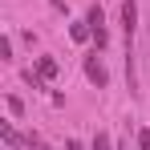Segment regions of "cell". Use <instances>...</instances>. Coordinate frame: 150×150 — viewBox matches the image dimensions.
Here are the masks:
<instances>
[{"mask_svg":"<svg viewBox=\"0 0 150 150\" xmlns=\"http://www.w3.org/2000/svg\"><path fill=\"white\" fill-rule=\"evenodd\" d=\"M85 25H89V33H93V41H98V49H105V45H110V33H105V12H101L98 4L89 8V16H85Z\"/></svg>","mask_w":150,"mask_h":150,"instance_id":"1","label":"cell"},{"mask_svg":"<svg viewBox=\"0 0 150 150\" xmlns=\"http://www.w3.org/2000/svg\"><path fill=\"white\" fill-rule=\"evenodd\" d=\"M122 33H126V53H130L134 49V33H138V8H134V0L122 4Z\"/></svg>","mask_w":150,"mask_h":150,"instance_id":"2","label":"cell"},{"mask_svg":"<svg viewBox=\"0 0 150 150\" xmlns=\"http://www.w3.org/2000/svg\"><path fill=\"white\" fill-rule=\"evenodd\" d=\"M85 73H89V81H93V85H105V81H110L105 65L98 61V53H93V57H85Z\"/></svg>","mask_w":150,"mask_h":150,"instance_id":"3","label":"cell"},{"mask_svg":"<svg viewBox=\"0 0 150 150\" xmlns=\"http://www.w3.org/2000/svg\"><path fill=\"white\" fill-rule=\"evenodd\" d=\"M57 69H61V65H57V57H41V61H37V77H41V81H53Z\"/></svg>","mask_w":150,"mask_h":150,"instance_id":"4","label":"cell"},{"mask_svg":"<svg viewBox=\"0 0 150 150\" xmlns=\"http://www.w3.org/2000/svg\"><path fill=\"white\" fill-rule=\"evenodd\" d=\"M0 138H4V146H21V134H16L8 122H0Z\"/></svg>","mask_w":150,"mask_h":150,"instance_id":"5","label":"cell"},{"mask_svg":"<svg viewBox=\"0 0 150 150\" xmlns=\"http://www.w3.org/2000/svg\"><path fill=\"white\" fill-rule=\"evenodd\" d=\"M69 33H73V41H89V37H93V33H89V25H73Z\"/></svg>","mask_w":150,"mask_h":150,"instance_id":"6","label":"cell"},{"mask_svg":"<svg viewBox=\"0 0 150 150\" xmlns=\"http://www.w3.org/2000/svg\"><path fill=\"white\" fill-rule=\"evenodd\" d=\"M93 150H114V146H110V138H105V134H98V138H93Z\"/></svg>","mask_w":150,"mask_h":150,"instance_id":"7","label":"cell"},{"mask_svg":"<svg viewBox=\"0 0 150 150\" xmlns=\"http://www.w3.org/2000/svg\"><path fill=\"white\" fill-rule=\"evenodd\" d=\"M138 142H142V150H150V130H142V134H138Z\"/></svg>","mask_w":150,"mask_h":150,"instance_id":"8","label":"cell"},{"mask_svg":"<svg viewBox=\"0 0 150 150\" xmlns=\"http://www.w3.org/2000/svg\"><path fill=\"white\" fill-rule=\"evenodd\" d=\"M65 150H85V146H81V142H73V138H69V142H65Z\"/></svg>","mask_w":150,"mask_h":150,"instance_id":"9","label":"cell"}]
</instances>
